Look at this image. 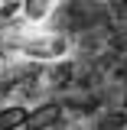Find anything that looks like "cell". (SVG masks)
<instances>
[{
    "label": "cell",
    "instance_id": "obj_1",
    "mask_svg": "<svg viewBox=\"0 0 127 130\" xmlns=\"http://www.w3.org/2000/svg\"><path fill=\"white\" fill-rule=\"evenodd\" d=\"M13 49L23 52L26 59H43V62H55L68 55V39L59 32H26L23 39H13Z\"/></svg>",
    "mask_w": 127,
    "mask_h": 130
},
{
    "label": "cell",
    "instance_id": "obj_2",
    "mask_svg": "<svg viewBox=\"0 0 127 130\" xmlns=\"http://www.w3.org/2000/svg\"><path fill=\"white\" fill-rule=\"evenodd\" d=\"M55 10V0H20V20L26 26H43Z\"/></svg>",
    "mask_w": 127,
    "mask_h": 130
},
{
    "label": "cell",
    "instance_id": "obj_3",
    "mask_svg": "<svg viewBox=\"0 0 127 130\" xmlns=\"http://www.w3.org/2000/svg\"><path fill=\"white\" fill-rule=\"evenodd\" d=\"M59 117H62V107H59V104H39V107H30L26 130H46V127H52Z\"/></svg>",
    "mask_w": 127,
    "mask_h": 130
},
{
    "label": "cell",
    "instance_id": "obj_4",
    "mask_svg": "<svg viewBox=\"0 0 127 130\" xmlns=\"http://www.w3.org/2000/svg\"><path fill=\"white\" fill-rule=\"evenodd\" d=\"M26 120H30V107H23V104L0 107V130H23Z\"/></svg>",
    "mask_w": 127,
    "mask_h": 130
},
{
    "label": "cell",
    "instance_id": "obj_5",
    "mask_svg": "<svg viewBox=\"0 0 127 130\" xmlns=\"http://www.w3.org/2000/svg\"><path fill=\"white\" fill-rule=\"evenodd\" d=\"M13 3H20V0H0V10H10Z\"/></svg>",
    "mask_w": 127,
    "mask_h": 130
}]
</instances>
